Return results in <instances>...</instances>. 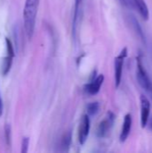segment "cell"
Listing matches in <instances>:
<instances>
[{"instance_id": "obj_6", "label": "cell", "mask_w": 152, "mask_h": 153, "mask_svg": "<svg viewBox=\"0 0 152 153\" xmlns=\"http://www.w3.org/2000/svg\"><path fill=\"white\" fill-rule=\"evenodd\" d=\"M140 102H141V126L142 128H144L147 126L150 120L151 102L148 100V98L144 95H141Z\"/></svg>"}, {"instance_id": "obj_10", "label": "cell", "mask_w": 152, "mask_h": 153, "mask_svg": "<svg viewBox=\"0 0 152 153\" xmlns=\"http://www.w3.org/2000/svg\"><path fill=\"white\" fill-rule=\"evenodd\" d=\"M133 2H134L135 6L138 9L139 13L142 17V19L147 21L150 17V12H149V8L145 1L144 0H133Z\"/></svg>"}, {"instance_id": "obj_7", "label": "cell", "mask_w": 152, "mask_h": 153, "mask_svg": "<svg viewBox=\"0 0 152 153\" xmlns=\"http://www.w3.org/2000/svg\"><path fill=\"white\" fill-rule=\"evenodd\" d=\"M104 79H105V77L103 74H99V75L96 76L95 78L90 80V82L89 83L84 85V91L87 94L91 95V96L98 94L99 91H100L102 84H103Z\"/></svg>"}, {"instance_id": "obj_19", "label": "cell", "mask_w": 152, "mask_h": 153, "mask_svg": "<svg viewBox=\"0 0 152 153\" xmlns=\"http://www.w3.org/2000/svg\"><path fill=\"white\" fill-rule=\"evenodd\" d=\"M150 121V126H151V129L152 130V117H151V120H149Z\"/></svg>"}, {"instance_id": "obj_18", "label": "cell", "mask_w": 152, "mask_h": 153, "mask_svg": "<svg viewBox=\"0 0 152 153\" xmlns=\"http://www.w3.org/2000/svg\"><path fill=\"white\" fill-rule=\"evenodd\" d=\"M2 114H3V102H2V99L0 96V117L2 116Z\"/></svg>"}, {"instance_id": "obj_8", "label": "cell", "mask_w": 152, "mask_h": 153, "mask_svg": "<svg viewBox=\"0 0 152 153\" xmlns=\"http://www.w3.org/2000/svg\"><path fill=\"white\" fill-rule=\"evenodd\" d=\"M132 124H133L132 115L127 114L125 117L122 130H121V134H120V137H119L121 143H125L126 141V139L128 138V136L130 134V132H131V129H132Z\"/></svg>"}, {"instance_id": "obj_12", "label": "cell", "mask_w": 152, "mask_h": 153, "mask_svg": "<svg viewBox=\"0 0 152 153\" xmlns=\"http://www.w3.org/2000/svg\"><path fill=\"white\" fill-rule=\"evenodd\" d=\"M13 56L7 54V56H5L3 59L2 65H1V71H2V74L4 76L9 73V71L12 67V65H13Z\"/></svg>"}, {"instance_id": "obj_9", "label": "cell", "mask_w": 152, "mask_h": 153, "mask_svg": "<svg viewBox=\"0 0 152 153\" xmlns=\"http://www.w3.org/2000/svg\"><path fill=\"white\" fill-rule=\"evenodd\" d=\"M83 0H74V8H73V24H72V32L73 39L76 38V29L77 23L79 21V17L81 14V9Z\"/></svg>"}, {"instance_id": "obj_17", "label": "cell", "mask_w": 152, "mask_h": 153, "mask_svg": "<svg viewBox=\"0 0 152 153\" xmlns=\"http://www.w3.org/2000/svg\"><path fill=\"white\" fill-rule=\"evenodd\" d=\"M4 135H5V141L7 145H10V141H11V127L9 125H7L4 127Z\"/></svg>"}, {"instance_id": "obj_13", "label": "cell", "mask_w": 152, "mask_h": 153, "mask_svg": "<svg viewBox=\"0 0 152 153\" xmlns=\"http://www.w3.org/2000/svg\"><path fill=\"white\" fill-rule=\"evenodd\" d=\"M99 110V103L95 101V102H90L87 105V113L89 116H95Z\"/></svg>"}, {"instance_id": "obj_3", "label": "cell", "mask_w": 152, "mask_h": 153, "mask_svg": "<svg viewBox=\"0 0 152 153\" xmlns=\"http://www.w3.org/2000/svg\"><path fill=\"white\" fill-rule=\"evenodd\" d=\"M127 48H124L119 55L115 58V85L116 88H118L121 80H122V74H123V66L125 57L127 56Z\"/></svg>"}, {"instance_id": "obj_11", "label": "cell", "mask_w": 152, "mask_h": 153, "mask_svg": "<svg viewBox=\"0 0 152 153\" xmlns=\"http://www.w3.org/2000/svg\"><path fill=\"white\" fill-rule=\"evenodd\" d=\"M72 144V133L69 131L65 134L60 142V151L63 152H68Z\"/></svg>"}, {"instance_id": "obj_4", "label": "cell", "mask_w": 152, "mask_h": 153, "mask_svg": "<svg viewBox=\"0 0 152 153\" xmlns=\"http://www.w3.org/2000/svg\"><path fill=\"white\" fill-rule=\"evenodd\" d=\"M116 120V116L112 112H108L106 117L99 123L97 129V136L99 138H103L108 135L110 129L112 128Z\"/></svg>"}, {"instance_id": "obj_16", "label": "cell", "mask_w": 152, "mask_h": 153, "mask_svg": "<svg viewBox=\"0 0 152 153\" xmlns=\"http://www.w3.org/2000/svg\"><path fill=\"white\" fill-rule=\"evenodd\" d=\"M5 42H6V50H7V54L14 56V50H13V47L12 41H11L8 38H6V39H5Z\"/></svg>"}, {"instance_id": "obj_1", "label": "cell", "mask_w": 152, "mask_h": 153, "mask_svg": "<svg viewBox=\"0 0 152 153\" xmlns=\"http://www.w3.org/2000/svg\"><path fill=\"white\" fill-rule=\"evenodd\" d=\"M39 4V0H25L23 7V25L29 39L34 34Z\"/></svg>"}, {"instance_id": "obj_15", "label": "cell", "mask_w": 152, "mask_h": 153, "mask_svg": "<svg viewBox=\"0 0 152 153\" xmlns=\"http://www.w3.org/2000/svg\"><path fill=\"white\" fill-rule=\"evenodd\" d=\"M29 144H30V138H29V137H24V138L22 139V150H21V152H28Z\"/></svg>"}, {"instance_id": "obj_14", "label": "cell", "mask_w": 152, "mask_h": 153, "mask_svg": "<svg viewBox=\"0 0 152 153\" xmlns=\"http://www.w3.org/2000/svg\"><path fill=\"white\" fill-rule=\"evenodd\" d=\"M133 26H134V29H135V30H136V31H138V34H139V36L141 37V39H142L143 41H145V37L143 36L142 30L141 26L139 25V22H138V21H137V20H136L134 17H133Z\"/></svg>"}, {"instance_id": "obj_2", "label": "cell", "mask_w": 152, "mask_h": 153, "mask_svg": "<svg viewBox=\"0 0 152 153\" xmlns=\"http://www.w3.org/2000/svg\"><path fill=\"white\" fill-rule=\"evenodd\" d=\"M136 76L139 84L142 86V89H144L147 93L150 94L152 98V81L151 80L143 64L142 61V58L140 56L137 57V72Z\"/></svg>"}, {"instance_id": "obj_5", "label": "cell", "mask_w": 152, "mask_h": 153, "mask_svg": "<svg viewBox=\"0 0 152 153\" xmlns=\"http://www.w3.org/2000/svg\"><path fill=\"white\" fill-rule=\"evenodd\" d=\"M90 130V120L89 115H83L78 127V142L81 145L86 143Z\"/></svg>"}]
</instances>
